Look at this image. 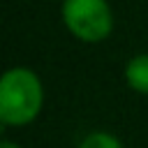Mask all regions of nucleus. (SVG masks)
I'll return each instance as SVG.
<instances>
[{
    "label": "nucleus",
    "instance_id": "nucleus-1",
    "mask_svg": "<svg viewBox=\"0 0 148 148\" xmlns=\"http://www.w3.org/2000/svg\"><path fill=\"white\" fill-rule=\"evenodd\" d=\"M44 104V86L30 67H9L0 79V123L7 127L30 125Z\"/></svg>",
    "mask_w": 148,
    "mask_h": 148
},
{
    "label": "nucleus",
    "instance_id": "nucleus-5",
    "mask_svg": "<svg viewBox=\"0 0 148 148\" xmlns=\"http://www.w3.org/2000/svg\"><path fill=\"white\" fill-rule=\"evenodd\" d=\"M0 148H21V146L14 143V141H9V139H2V141H0Z\"/></svg>",
    "mask_w": 148,
    "mask_h": 148
},
{
    "label": "nucleus",
    "instance_id": "nucleus-2",
    "mask_svg": "<svg viewBox=\"0 0 148 148\" xmlns=\"http://www.w3.org/2000/svg\"><path fill=\"white\" fill-rule=\"evenodd\" d=\"M65 28L86 44L104 42L113 30V12L106 0H62Z\"/></svg>",
    "mask_w": 148,
    "mask_h": 148
},
{
    "label": "nucleus",
    "instance_id": "nucleus-3",
    "mask_svg": "<svg viewBox=\"0 0 148 148\" xmlns=\"http://www.w3.org/2000/svg\"><path fill=\"white\" fill-rule=\"evenodd\" d=\"M125 81L134 92L148 95V53H136L125 65Z\"/></svg>",
    "mask_w": 148,
    "mask_h": 148
},
{
    "label": "nucleus",
    "instance_id": "nucleus-4",
    "mask_svg": "<svg viewBox=\"0 0 148 148\" xmlns=\"http://www.w3.org/2000/svg\"><path fill=\"white\" fill-rule=\"evenodd\" d=\"M79 148H123L120 139L109 132H90L81 139Z\"/></svg>",
    "mask_w": 148,
    "mask_h": 148
}]
</instances>
